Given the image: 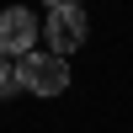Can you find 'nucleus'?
<instances>
[{
    "label": "nucleus",
    "mask_w": 133,
    "mask_h": 133,
    "mask_svg": "<svg viewBox=\"0 0 133 133\" xmlns=\"http://www.w3.org/2000/svg\"><path fill=\"white\" fill-rule=\"evenodd\" d=\"M43 32H48V43H53L48 53L69 59L75 48H85V32H91V16H85V5H75V0H59V5H53L48 16H43Z\"/></svg>",
    "instance_id": "f257e3e1"
},
{
    "label": "nucleus",
    "mask_w": 133,
    "mask_h": 133,
    "mask_svg": "<svg viewBox=\"0 0 133 133\" xmlns=\"http://www.w3.org/2000/svg\"><path fill=\"white\" fill-rule=\"evenodd\" d=\"M16 80L32 96H64L69 91V59H59V53H27L16 64Z\"/></svg>",
    "instance_id": "f03ea898"
},
{
    "label": "nucleus",
    "mask_w": 133,
    "mask_h": 133,
    "mask_svg": "<svg viewBox=\"0 0 133 133\" xmlns=\"http://www.w3.org/2000/svg\"><path fill=\"white\" fill-rule=\"evenodd\" d=\"M32 43H37V16H32V11H21V5L0 11V53L21 64L27 53H37Z\"/></svg>",
    "instance_id": "7ed1b4c3"
},
{
    "label": "nucleus",
    "mask_w": 133,
    "mask_h": 133,
    "mask_svg": "<svg viewBox=\"0 0 133 133\" xmlns=\"http://www.w3.org/2000/svg\"><path fill=\"white\" fill-rule=\"evenodd\" d=\"M16 59H5V53H0V96H11V91H16Z\"/></svg>",
    "instance_id": "20e7f679"
}]
</instances>
